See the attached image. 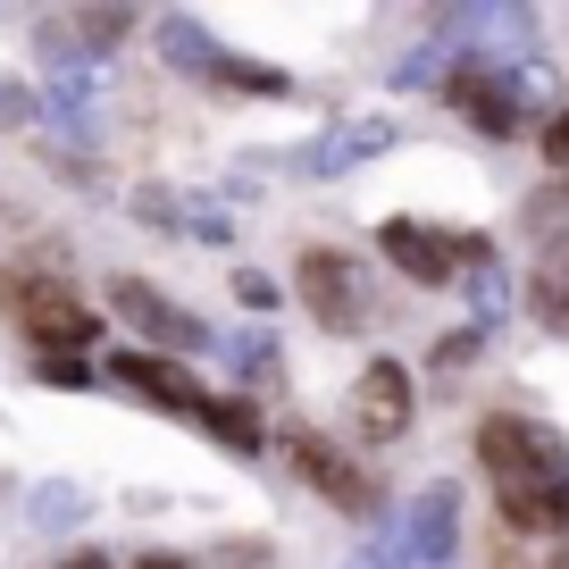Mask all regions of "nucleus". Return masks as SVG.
I'll list each match as a JSON object with an SVG mask.
<instances>
[{
    "label": "nucleus",
    "mask_w": 569,
    "mask_h": 569,
    "mask_svg": "<svg viewBox=\"0 0 569 569\" xmlns=\"http://www.w3.org/2000/svg\"><path fill=\"white\" fill-rule=\"evenodd\" d=\"M478 461H486V478L502 495V519L519 536H569V445H561V427L495 410L478 427Z\"/></svg>",
    "instance_id": "obj_1"
},
{
    "label": "nucleus",
    "mask_w": 569,
    "mask_h": 569,
    "mask_svg": "<svg viewBox=\"0 0 569 569\" xmlns=\"http://www.w3.org/2000/svg\"><path fill=\"white\" fill-rule=\"evenodd\" d=\"M0 118H34V101H26V92H9V84H0Z\"/></svg>",
    "instance_id": "obj_22"
},
{
    "label": "nucleus",
    "mask_w": 569,
    "mask_h": 569,
    "mask_svg": "<svg viewBox=\"0 0 569 569\" xmlns=\"http://www.w3.org/2000/svg\"><path fill=\"white\" fill-rule=\"evenodd\" d=\"M160 42H168V59H177V68H193V76H218V59H227V51H210V42H201L193 18H168Z\"/></svg>",
    "instance_id": "obj_15"
},
{
    "label": "nucleus",
    "mask_w": 569,
    "mask_h": 569,
    "mask_svg": "<svg viewBox=\"0 0 569 569\" xmlns=\"http://www.w3.org/2000/svg\"><path fill=\"white\" fill-rule=\"evenodd\" d=\"M445 101L461 109L478 134L511 142L519 126H528V101H536V76L528 68H495V59H461V68L445 76Z\"/></svg>",
    "instance_id": "obj_4"
},
{
    "label": "nucleus",
    "mask_w": 569,
    "mask_h": 569,
    "mask_svg": "<svg viewBox=\"0 0 569 569\" xmlns=\"http://www.w3.org/2000/svg\"><path fill=\"white\" fill-rule=\"evenodd\" d=\"M377 251H386L402 277H419V284L478 277V268L495 260L486 234H452V227H427V218H386V227H377Z\"/></svg>",
    "instance_id": "obj_3"
},
{
    "label": "nucleus",
    "mask_w": 569,
    "mask_h": 569,
    "mask_svg": "<svg viewBox=\"0 0 569 569\" xmlns=\"http://www.w3.org/2000/svg\"><path fill=\"white\" fill-rule=\"evenodd\" d=\"M42 377H59V386H76V377H84V360H76V352H42Z\"/></svg>",
    "instance_id": "obj_20"
},
{
    "label": "nucleus",
    "mask_w": 569,
    "mask_h": 569,
    "mask_svg": "<svg viewBox=\"0 0 569 569\" xmlns=\"http://www.w3.org/2000/svg\"><path fill=\"white\" fill-rule=\"evenodd\" d=\"M234 293H243V310H268V302H277V284H268L260 268H234Z\"/></svg>",
    "instance_id": "obj_16"
},
{
    "label": "nucleus",
    "mask_w": 569,
    "mask_h": 569,
    "mask_svg": "<svg viewBox=\"0 0 569 569\" xmlns=\"http://www.w3.org/2000/svg\"><path fill=\"white\" fill-rule=\"evenodd\" d=\"M109 302H118V319H134L151 343H168V352H210V327L193 319V310H177L160 293V284H142V277H118L109 284Z\"/></svg>",
    "instance_id": "obj_10"
},
{
    "label": "nucleus",
    "mask_w": 569,
    "mask_h": 569,
    "mask_svg": "<svg viewBox=\"0 0 569 569\" xmlns=\"http://www.w3.org/2000/svg\"><path fill=\"white\" fill-rule=\"evenodd\" d=\"M545 160H552V168H569V109L545 126Z\"/></svg>",
    "instance_id": "obj_19"
},
{
    "label": "nucleus",
    "mask_w": 569,
    "mask_h": 569,
    "mask_svg": "<svg viewBox=\"0 0 569 569\" xmlns=\"http://www.w3.org/2000/svg\"><path fill=\"white\" fill-rule=\"evenodd\" d=\"M118 386H142L160 410H184V419H201L210 436H227L234 452L260 445V410H251V402H218V393H201L193 377H184L177 360H160V352H126V360H118Z\"/></svg>",
    "instance_id": "obj_2"
},
{
    "label": "nucleus",
    "mask_w": 569,
    "mask_h": 569,
    "mask_svg": "<svg viewBox=\"0 0 569 569\" xmlns=\"http://www.w3.org/2000/svg\"><path fill=\"white\" fill-rule=\"evenodd\" d=\"M386 142H393V126H343V134H327L319 151H310V168H319V177H336V168L369 160V151H386Z\"/></svg>",
    "instance_id": "obj_13"
},
{
    "label": "nucleus",
    "mask_w": 569,
    "mask_h": 569,
    "mask_svg": "<svg viewBox=\"0 0 569 569\" xmlns=\"http://www.w3.org/2000/svg\"><path fill=\"white\" fill-rule=\"evenodd\" d=\"M528 310L552 327V336H569V251L536 260V277H528Z\"/></svg>",
    "instance_id": "obj_11"
},
{
    "label": "nucleus",
    "mask_w": 569,
    "mask_h": 569,
    "mask_svg": "<svg viewBox=\"0 0 569 569\" xmlns=\"http://www.w3.org/2000/svg\"><path fill=\"white\" fill-rule=\"evenodd\" d=\"M352 569H386V552H360V561H352Z\"/></svg>",
    "instance_id": "obj_25"
},
{
    "label": "nucleus",
    "mask_w": 569,
    "mask_h": 569,
    "mask_svg": "<svg viewBox=\"0 0 569 569\" xmlns=\"http://www.w3.org/2000/svg\"><path fill=\"white\" fill-rule=\"evenodd\" d=\"M68 569H109V561H101V552H76V561H68Z\"/></svg>",
    "instance_id": "obj_24"
},
{
    "label": "nucleus",
    "mask_w": 569,
    "mask_h": 569,
    "mask_svg": "<svg viewBox=\"0 0 569 569\" xmlns=\"http://www.w3.org/2000/svg\"><path fill=\"white\" fill-rule=\"evenodd\" d=\"M410 410H419V393H410V369L402 360H369L352 386V427H360V445H393L410 427Z\"/></svg>",
    "instance_id": "obj_9"
},
{
    "label": "nucleus",
    "mask_w": 569,
    "mask_h": 569,
    "mask_svg": "<svg viewBox=\"0 0 569 569\" xmlns=\"http://www.w3.org/2000/svg\"><path fill=\"white\" fill-rule=\"evenodd\" d=\"M469 352H478V336H445V343H436V369H445V377H452V369H461V360H469Z\"/></svg>",
    "instance_id": "obj_18"
},
{
    "label": "nucleus",
    "mask_w": 569,
    "mask_h": 569,
    "mask_svg": "<svg viewBox=\"0 0 569 569\" xmlns=\"http://www.w3.org/2000/svg\"><path fill=\"white\" fill-rule=\"evenodd\" d=\"M502 302H511V293H502V268L486 260V268H478V310H486V319H502Z\"/></svg>",
    "instance_id": "obj_17"
},
{
    "label": "nucleus",
    "mask_w": 569,
    "mask_h": 569,
    "mask_svg": "<svg viewBox=\"0 0 569 569\" xmlns=\"http://www.w3.org/2000/svg\"><path fill=\"white\" fill-rule=\"evenodd\" d=\"M118 34H126V9H76V18L42 26V51H59V42H84V51H109Z\"/></svg>",
    "instance_id": "obj_12"
},
{
    "label": "nucleus",
    "mask_w": 569,
    "mask_h": 569,
    "mask_svg": "<svg viewBox=\"0 0 569 569\" xmlns=\"http://www.w3.org/2000/svg\"><path fill=\"white\" fill-rule=\"evenodd\" d=\"M452 545H461V495L436 478L402 502V519H393V536L377 552H386V569H445Z\"/></svg>",
    "instance_id": "obj_5"
},
{
    "label": "nucleus",
    "mask_w": 569,
    "mask_h": 569,
    "mask_svg": "<svg viewBox=\"0 0 569 569\" xmlns=\"http://www.w3.org/2000/svg\"><path fill=\"white\" fill-rule=\"evenodd\" d=\"M284 452H293V469H302V478L319 486L336 511H352V519H369V511H377V478H369L360 461H343L327 436H310V427H284Z\"/></svg>",
    "instance_id": "obj_7"
},
{
    "label": "nucleus",
    "mask_w": 569,
    "mask_h": 569,
    "mask_svg": "<svg viewBox=\"0 0 569 569\" xmlns=\"http://www.w3.org/2000/svg\"><path fill=\"white\" fill-rule=\"evenodd\" d=\"M9 310H18V327L42 343V352H76V343H92V310L76 302L68 284H51V277H26L18 293H9Z\"/></svg>",
    "instance_id": "obj_8"
},
{
    "label": "nucleus",
    "mask_w": 569,
    "mask_h": 569,
    "mask_svg": "<svg viewBox=\"0 0 569 569\" xmlns=\"http://www.w3.org/2000/svg\"><path fill=\"white\" fill-rule=\"evenodd\" d=\"M452 34H478V42H511V59H519V42L536 34V18H528V9H461V18H452Z\"/></svg>",
    "instance_id": "obj_14"
},
{
    "label": "nucleus",
    "mask_w": 569,
    "mask_h": 569,
    "mask_svg": "<svg viewBox=\"0 0 569 569\" xmlns=\"http://www.w3.org/2000/svg\"><path fill=\"white\" fill-rule=\"evenodd\" d=\"M293 284H302L310 319H319L327 336H360V319H369V268H360L352 251L310 243V251H302V268H293Z\"/></svg>",
    "instance_id": "obj_6"
},
{
    "label": "nucleus",
    "mask_w": 569,
    "mask_h": 569,
    "mask_svg": "<svg viewBox=\"0 0 569 569\" xmlns=\"http://www.w3.org/2000/svg\"><path fill=\"white\" fill-rule=\"evenodd\" d=\"M134 569H184V561H177V552H142Z\"/></svg>",
    "instance_id": "obj_23"
},
{
    "label": "nucleus",
    "mask_w": 569,
    "mask_h": 569,
    "mask_svg": "<svg viewBox=\"0 0 569 569\" xmlns=\"http://www.w3.org/2000/svg\"><path fill=\"white\" fill-rule=\"evenodd\" d=\"M34 511H42V519H68L76 495H68V486H51V495H34Z\"/></svg>",
    "instance_id": "obj_21"
},
{
    "label": "nucleus",
    "mask_w": 569,
    "mask_h": 569,
    "mask_svg": "<svg viewBox=\"0 0 569 569\" xmlns=\"http://www.w3.org/2000/svg\"><path fill=\"white\" fill-rule=\"evenodd\" d=\"M552 569H569V552H561V561H552Z\"/></svg>",
    "instance_id": "obj_26"
}]
</instances>
